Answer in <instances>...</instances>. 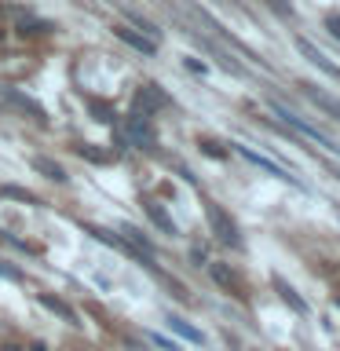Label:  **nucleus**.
<instances>
[{"label":"nucleus","instance_id":"f257e3e1","mask_svg":"<svg viewBox=\"0 0 340 351\" xmlns=\"http://www.w3.org/2000/svg\"><path fill=\"white\" fill-rule=\"evenodd\" d=\"M125 139L132 143V147H139V150H158V132H154L150 125V114H139V110H132V114L125 117Z\"/></svg>","mask_w":340,"mask_h":351},{"label":"nucleus","instance_id":"f03ea898","mask_svg":"<svg viewBox=\"0 0 340 351\" xmlns=\"http://www.w3.org/2000/svg\"><path fill=\"white\" fill-rule=\"evenodd\" d=\"M208 223H212V234L223 241V245L241 249V230H238V223H234V219H230L219 205H208Z\"/></svg>","mask_w":340,"mask_h":351},{"label":"nucleus","instance_id":"7ed1b4c3","mask_svg":"<svg viewBox=\"0 0 340 351\" xmlns=\"http://www.w3.org/2000/svg\"><path fill=\"white\" fill-rule=\"evenodd\" d=\"M271 106H274V114H278V117H285V125H289V128H296V132H300L304 139H315L318 147H326V150H337V147H333V139H326L322 132H318V128H311V125H307L304 117H296L293 110H285L282 103H271Z\"/></svg>","mask_w":340,"mask_h":351},{"label":"nucleus","instance_id":"20e7f679","mask_svg":"<svg viewBox=\"0 0 340 351\" xmlns=\"http://www.w3.org/2000/svg\"><path fill=\"white\" fill-rule=\"evenodd\" d=\"M161 106H169V95L158 84H143L136 92V103H132V110H139V114H158Z\"/></svg>","mask_w":340,"mask_h":351},{"label":"nucleus","instance_id":"39448f33","mask_svg":"<svg viewBox=\"0 0 340 351\" xmlns=\"http://www.w3.org/2000/svg\"><path fill=\"white\" fill-rule=\"evenodd\" d=\"M296 48H300V55H307V62H315L318 70H326L329 77H337V81H340V66H333V59H329V55H322V51H318V48H315L311 40L296 37Z\"/></svg>","mask_w":340,"mask_h":351},{"label":"nucleus","instance_id":"423d86ee","mask_svg":"<svg viewBox=\"0 0 340 351\" xmlns=\"http://www.w3.org/2000/svg\"><path fill=\"white\" fill-rule=\"evenodd\" d=\"M114 33H117L121 44H128V48H136V51H143V55H154V51H158V44H154V37H147V33H136V29H128V26H114Z\"/></svg>","mask_w":340,"mask_h":351},{"label":"nucleus","instance_id":"0eeeda50","mask_svg":"<svg viewBox=\"0 0 340 351\" xmlns=\"http://www.w3.org/2000/svg\"><path fill=\"white\" fill-rule=\"evenodd\" d=\"M8 103L11 106H19L22 110V114H26V117H33V121H40V125H44V121H48V114H44V106L40 103H33V99L29 95H22V92H15V88H8Z\"/></svg>","mask_w":340,"mask_h":351},{"label":"nucleus","instance_id":"6e6552de","mask_svg":"<svg viewBox=\"0 0 340 351\" xmlns=\"http://www.w3.org/2000/svg\"><path fill=\"white\" fill-rule=\"evenodd\" d=\"M208 274H212V282H216V285H223L227 293L241 296V278L227 267V263H219V260H216V263H208Z\"/></svg>","mask_w":340,"mask_h":351},{"label":"nucleus","instance_id":"1a4fd4ad","mask_svg":"<svg viewBox=\"0 0 340 351\" xmlns=\"http://www.w3.org/2000/svg\"><path fill=\"white\" fill-rule=\"evenodd\" d=\"M304 88V95L307 99H311V103L318 106V110H326V114L329 117H333V121H340V103H337V99L333 95H326V92H318V88L315 84H300Z\"/></svg>","mask_w":340,"mask_h":351},{"label":"nucleus","instance_id":"9d476101","mask_svg":"<svg viewBox=\"0 0 340 351\" xmlns=\"http://www.w3.org/2000/svg\"><path fill=\"white\" fill-rule=\"evenodd\" d=\"M274 289H278V296H282V300L293 307L296 315H307V304L300 300V293H296V289H293V285L285 282V278H274Z\"/></svg>","mask_w":340,"mask_h":351},{"label":"nucleus","instance_id":"9b49d317","mask_svg":"<svg viewBox=\"0 0 340 351\" xmlns=\"http://www.w3.org/2000/svg\"><path fill=\"white\" fill-rule=\"evenodd\" d=\"M169 326H172L180 337L191 340V344H205V333H202V329H194L191 322H186V318H180V315H169Z\"/></svg>","mask_w":340,"mask_h":351},{"label":"nucleus","instance_id":"f8f14e48","mask_svg":"<svg viewBox=\"0 0 340 351\" xmlns=\"http://www.w3.org/2000/svg\"><path fill=\"white\" fill-rule=\"evenodd\" d=\"M238 154H241V158H245V161H252V165H260V169H263V172H271V176H278V180H289V176H285V172L278 169V165H274V161H267V158H260V154H256V150H249V147H238Z\"/></svg>","mask_w":340,"mask_h":351},{"label":"nucleus","instance_id":"ddd939ff","mask_svg":"<svg viewBox=\"0 0 340 351\" xmlns=\"http://www.w3.org/2000/svg\"><path fill=\"white\" fill-rule=\"evenodd\" d=\"M37 300H40L44 307H48V311H55V315H59V318H66V322H73V326H77V315H73V307H70V304H62V300H55V296H51V293H40V296H37Z\"/></svg>","mask_w":340,"mask_h":351},{"label":"nucleus","instance_id":"4468645a","mask_svg":"<svg viewBox=\"0 0 340 351\" xmlns=\"http://www.w3.org/2000/svg\"><path fill=\"white\" fill-rule=\"evenodd\" d=\"M33 169L37 172H44L48 180H55V183H66V169L59 161H51V158H33Z\"/></svg>","mask_w":340,"mask_h":351},{"label":"nucleus","instance_id":"2eb2a0df","mask_svg":"<svg viewBox=\"0 0 340 351\" xmlns=\"http://www.w3.org/2000/svg\"><path fill=\"white\" fill-rule=\"evenodd\" d=\"M147 216H150L154 223H158V227L165 230V234H175V223H172V216L165 213V208H161L158 202H150V205H147Z\"/></svg>","mask_w":340,"mask_h":351},{"label":"nucleus","instance_id":"dca6fc26","mask_svg":"<svg viewBox=\"0 0 340 351\" xmlns=\"http://www.w3.org/2000/svg\"><path fill=\"white\" fill-rule=\"evenodd\" d=\"M263 4H267L274 15H282V19H293V4L289 0H263Z\"/></svg>","mask_w":340,"mask_h":351},{"label":"nucleus","instance_id":"f3484780","mask_svg":"<svg viewBox=\"0 0 340 351\" xmlns=\"http://www.w3.org/2000/svg\"><path fill=\"white\" fill-rule=\"evenodd\" d=\"M128 22H136V26H139L143 33H147V37H154V33H158V29H154L147 19H143V15H136V11H128Z\"/></svg>","mask_w":340,"mask_h":351},{"label":"nucleus","instance_id":"a211bd4d","mask_svg":"<svg viewBox=\"0 0 340 351\" xmlns=\"http://www.w3.org/2000/svg\"><path fill=\"white\" fill-rule=\"evenodd\" d=\"M4 197H19V202H29L33 205V194H26V191H19V186H4V191H0Z\"/></svg>","mask_w":340,"mask_h":351},{"label":"nucleus","instance_id":"6ab92c4d","mask_svg":"<svg viewBox=\"0 0 340 351\" xmlns=\"http://www.w3.org/2000/svg\"><path fill=\"white\" fill-rule=\"evenodd\" d=\"M81 154H84L88 161H99V165L106 161V154H103V150H92V147H88V143H81Z\"/></svg>","mask_w":340,"mask_h":351},{"label":"nucleus","instance_id":"aec40b11","mask_svg":"<svg viewBox=\"0 0 340 351\" xmlns=\"http://www.w3.org/2000/svg\"><path fill=\"white\" fill-rule=\"evenodd\" d=\"M326 29H329V33H333V37L340 40V15H329V19H326Z\"/></svg>","mask_w":340,"mask_h":351},{"label":"nucleus","instance_id":"412c9836","mask_svg":"<svg viewBox=\"0 0 340 351\" xmlns=\"http://www.w3.org/2000/svg\"><path fill=\"white\" fill-rule=\"evenodd\" d=\"M202 147H205V154H212V158H223V150H219L216 143H202Z\"/></svg>","mask_w":340,"mask_h":351},{"label":"nucleus","instance_id":"4be33fe9","mask_svg":"<svg viewBox=\"0 0 340 351\" xmlns=\"http://www.w3.org/2000/svg\"><path fill=\"white\" fill-rule=\"evenodd\" d=\"M154 344L165 348V351H175V344H172V340H165V337H154Z\"/></svg>","mask_w":340,"mask_h":351},{"label":"nucleus","instance_id":"5701e85b","mask_svg":"<svg viewBox=\"0 0 340 351\" xmlns=\"http://www.w3.org/2000/svg\"><path fill=\"white\" fill-rule=\"evenodd\" d=\"M29 351H48V344H40V340H37V344H33Z\"/></svg>","mask_w":340,"mask_h":351},{"label":"nucleus","instance_id":"b1692460","mask_svg":"<svg viewBox=\"0 0 340 351\" xmlns=\"http://www.w3.org/2000/svg\"><path fill=\"white\" fill-rule=\"evenodd\" d=\"M0 351H22L19 344H4V348H0Z\"/></svg>","mask_w":340,"mask_h":351}]
</instances>
